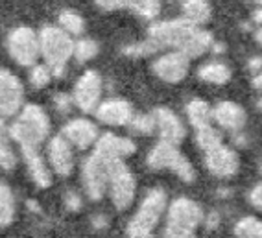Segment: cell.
Segmentation results:
<instances>
[{"label": "cell", "mask_w": 262, "mask_h": 238, "mask_svg": "<svg viewBox=\"0 0 262 238\" xmlns=\"http://www.w3.org/2000/svg\"><path fill=\"white\" fill-rule=\"evenodd\" d=\"M148 39L161 48H172L188 57V59H196L203 56L205 52L212 48V35L202 26L190 23L185 17L183 19H172L163 20V23H155L148 30Z\"/></svg>", "instance_id": "cell-1"}, {"label": "cell", "mask_w": 262, "mask_h": 238, "mask_svg": "<svg viewBox=\"0 0 262 238\" xmlns=\"http://www.w3.org/2000/svg\"><path fill=\"white\" fill-rule=\"evenodd\" d=\"M39 42H41V57L50 67L54 78H61L65 74L69 61L74 57V42L72 35L61 28L47 24L39 32Z\"/></svg>", "instance_id": "cell-2"}, {"label": "cell", "mask_w": 262, "mask_h": 238, "mask_svg": "<svg viewBox=\"0 0 262 238\" xmlns=\"http://www.w3.org/2000/svg\"><path fill=\"white\" fill-rule=\"evenodd\" d=\"M48 133H50V118L45 113V109L35 103L24 105L10 126V139L15 140L20 148L24 146L41 148Z\"/></svg>", "instance_id": "cell-3"}, {"label": "cell", "mask_w": 262, "mask_h": 238, "mask_svg": "<svg viewBox=\"0 0 262 238\" xmlns=\"http://www.w3.org/2000/svg\"><path fill=\"white\" fill-rule=\"evenodd\" d=\"M205 212L190 198H178L166 207V224L164 236L170 238H188L194 236L198 227L203 224Z\"/></svg>", "instance_id": "cell-4"}, {"label": "cell", "mask_w": 262, "mask_h": 238, "mask_svg": "<svg viewBox=\"0 0 262 238\" xmlns=\"http://www.w3.org/2000/svg\"><path fill=\"white\" fill-rule=\"evenodd\" d=\"M166 207H168V198H166V192L163 188L155 187L148 190L146 196L142 198L135 216L129 220V224L126 227V234L133 238L150 236L159 225Z\"/></svg>", "instance_id": "cell-5"}, {"label": "cell", "mask_w": 262, "mask_h": 238, "mask_svg": "<svg viewBox=\"0 0 262 238\" xmlns=\"http://www.w3.org/2000/svg\"><path fill=\"white\" fill-rule=\"evenodd\" d=\"M146 163L154 170H172L183 183H192L196 179V172H194L190 161L179 152L178 144L168 142V140L161 139L150 149Z\"/></svg>", "instance_id": "cell-6"}, {"label": "cell", "mask_w": 262, "mask_h": 238, "mask_svg": "<svg viewBox=\"0 0 262 238\" xmlns=\"http://www.w3.org/2000/svg\"><path fill=\"white\" fill-rule=\"evenodd\" d=\"M137 181L133 172L129 170L124 159L111 161L109 166V188L107 192L111 194V201L117 210H126L131 207L135 200Z\"/></svg>", "instance_id": "cell-7"}, {"label": "cell", "mask_w": 262, "mask_h": 238, "mask_svg": "<svg viewBox=\"0 0 262 238\" xmlns=\"http://www.w3.org/2000/svg\"><path fill=\"white\" fill-rule=\"evenodd\" d=\"M8 52L11 59L20 67H32L41 57L39 33L30 26H17L8 35Z\"/></svg>", "instance_id": "cell-8"}, {"label": "cell", "mask_w": 262, "mask_h": 238, "mask_svg": "<svg viewBox=\"0 0 262 238\" xmlns=\"http://www.w3.org/2000/svg\"><path fill=\"white\" fill-rule=\"evenodd\" d=\"M109 166L111 161L93 152L81 166V183L91 200H102L109 188Z\"/></svg>", "instance_id": "cell-9"}, {"label": "cell", "mask_w": 262, "mask_h": 238, "mask_svg": "<svg viewBox=\"0 0 262 238\" xmlns=\"http://www.w3.org/2000/svg\"><path fill=\"white\" fill-rule=\"evenodd\" d=\"M102 76L96 70H85L74 85V105L83 113H94L102 102Z\"/></svg>", "instance_id": "cell-10"}, {"label": "cell", "mask_w": 262, "mask_h": 238, "mask_svg": "<svg viewBox=\"0 0 262 238\" xmlns=\"http://www.w3.org/2000/svg\"><path fill=\"white\" fill-rule=\"evenodd\" d=\"M24 107V85L17 74L0 69V117H17Z\"/></svg>", "instance_id": "cell-11"}, {"label": "cell", "mask_w": 262, "mask_h": 238, "mask_svg": "<svg viewBox=\"0 0 262 238\" xmlns=\"http://www.w3.org/2000/svg\"><path fill=\"white\" fill-rule=\"evenodd\" d=\"M205 155V166L207 170L220 179H229L236 176L240 170V159L238 154L227 144L220 142V144L211 146L209 149L203 152Z\"/></svg>", "instance_id": "cell-12"}, {"label": "cell", "mask_w": 262, "mask_h": 238, "mask_svg": "<svg viewBox=\"0 0 262 238\" xmlns=\"http://www.w3.org/2000/svg\"><path fill=\"white\" fill-rule=\"evenodd\" d=\"M188 63H190V59L185 54L173 50L157 57L154 61L151 69H154V74L159 79H163V81H166V83H179V81L187 78Z\"/></svg>", "instance_id": "cell-13"}, {"label": "cell", "mask_w": 262, "mask_h": 238, "mask_svg": "<svg viewBox=\"0 0 262 238\" xmlns=\"http://www.w3.org/2000/svg\"><path fill=\"white\" fill-rule=\"evenodd\" d=\"M48 164L54 174L59 178H69L74 170V154H72V144L63 135L52 137L47 148Z\"/></svg>", "instance_id": "cell-14"}, {"label": "cell", "mask_w": 262, "mask_h": 238, "mask_svg": "<svg viewBox=\"0 0 262 238\" xmlns=\"http://www.w3.org/2000/svg\"><path fill=\"white\" fill-rule=\"evenodd\" d=\"M94 115L105 126L122 127V126H129V122L135 117V111H133V105L127 100L111 98V100H105V102H100Z\"/></svg>", "instance_id": "cell-15"}, {"label": "cell", "mask_w": 262, "mask_h": 238, "mask_svg": "<svg viewBox=\"0 0 262 238\" xmlns=\"http://www.w3.org/2000/svg\"><path fill=\"white\" fill-rule=\"evenodd\" d=\"M212 122L218 127H222V129L231 131V133H238L246 126L248 115H246L242 105L229 102V100H224V102H218L212 107Z\"/></svg>", "instance_id": "cell-16"}, {"label": "cell", "mask_w": 262, "mask_h": 238, "mask_svg": "<svg viewBox=\"0 0 262 238\" xmlns=\"http://www.w3.org/2000/svg\"><path fill=\"white\" fill-rule=\"evenodd\" d=\"M63 137H65L72 146L80 149H87L91 146L96 144V140L100 137L98 126L91 122L89 118H72L71 122H67L63 127Z\"/></svg>", "instance_id": "cell-17"}, {"label": "cell", "mask_w": 262, "mask_h": 238, "mask_svg": "<svg viewBox=\"0 0 262 238\" xmlns=\"http://www.w3.org/2000/svg\"><path fill=\"white\" fill-rule=\"evenodd\" d=\"M135 142L127 137L115 135V133H103L98 137L96 144H94V152L105 157L107 161H117V159H126L129 155L135 154Z\"/></svg>", "instance_id": "cell-18"}, {"label": "cell", "mask_w": 262, "mask_h": 238, "mask_svg": "<svg viewBox=\"0 0 262 238\" xmlns=\"http://www.w3.org/2000/svg\"><path fill=\"white\" fill-rule=\"evenodd\" d=\"M155 115V124L163 140H168L173 144H181L185 137H187V127L181 122V118L168 107H157L154 111Z\"/></svg>", "instance_id": "cell-19"}, {"label": "cell", "mask_w": 262, "mask_h": 238, "mask_svg": "<svg viewBox=\"0 0 262 238\" xmlns=\"http://www.w3.org/2000/svg\"><path fill=\"white\" fill-rule=\"evenodd\" d=\"M20 154H23L24 163H26V168L32 181L37 185L39 188H48L52 187V168L47 164L45 157L41 155L39 148H33V146H24L20 148Z\"/></svg>", "instance_id": "cell-20"}, {"label": "cell", "mask_w": 262, "mask_h": 238, "mask_svg": "<svg viewBox=\"0 0 262 238\" xmlns=\"http://www.w3.org/2000/svg\"><path fill=\"white\" fill-rule=\"evenodd\" d=\"M181 10L183 17L190 23L203 26L205 23H209L212 15V8L209 0H181Z\"/></svg>", "instance_id": "cell-21"}, {"label": "cell", "mask_w": 262, "mask_h": 238, "mask_svg": "<svg viewBox=\"0 0 262 238\" xmlns=\"http://www.w3.org/2000/svg\"><path fill=\"white\" fill-rule=\"evenodd\" d=\"M187 118L194 129L212 124V107L205 100L194 98L187 103Z\"/></svg>", "instance_id": "cell-22"}, {"label": "cell", "mask_w": 262, "mask_h": 238, "mask_svg": "<svg viewBox=\"0 0 262 238\" xmlns=\"http://www.w3.org/2000/svg\"><path fill=\"white\" fill-rule=\"evenodd\" d=\"M198 76H200L202 81H207V83L224 85L231 79V69L227 65H224V63H220V61H212V63L200 67Z\"/></svg>", "instance_id": "cell-23"}, {"label": "cell", "mask_w": 262, "mask_h": 238, "mask_svg": "<svg viewBox=\"0 0 262 238\" xmlns=\"http://www.w3.org/2000/svg\"><path fill=\"white\" fill-rule=\"evenodd\" d=\"M15 214H17V205H15V196L4 181H0V229L10 227L13 224Z\"/></svg>", "instance_id": "cell-24"}, {"label": "cell", "mask_w": 262, "mask_h": 238, "mask_svg": "<svg viewBox=\"0 0 262 238\" xmlns=\"http://www.w3.org/2000/svg\"><path fill=\"white\" fill-rule=\"evenodd\" d=\"M57 23L65 32H69L71 35H81L85 32V19L81 17L78 11L72 10H63L57 17Z\"/></svg>", "instance_id": "cell-25"}, {"label": "cell", "mask_w": 262, "mask_h": 238, "mask_svg": "<svg viewBox=\"0 0 262 238\" xmlns=\"http://www.w3.org/2000/svg\"><path fill=\"white\" fill-rule=\"evenodd\" d=\"M126 8L144 19H155L161 11V0H124Z\"/></svg>", "instance_id": "cell-26"}, {"label": "cell", "mask_w": 262, "mask_h": 238, "mask_svg": "<svg viewBox=\"0 0 262 238\" xmlns=\"http://www.w3.org/2000/svg\"><path fill=\"white\" fill-rule=\"evenodd\" d=\"M194 131H196V144L200 146V149H202V152H205V149H209L211 146H214V144H220V142H224V139H222V135H220V131L216 129L212 124L196 127Z\"/></svg>", "instance_id": "cell-27"}, {"label": "cell", "mask_w": 262, "mask_h": 238, "mask_svg": "<svg viewBox=\"0 0 262 238\" xmlns=\"http://www.w3.org/2000/svg\"><path fill=\"white\" fill-rule=\"evenodd\" d=\"M100 45L94 39H80L74 42V59L78 63H87L98 56Z\"/></svg>", "instance_id": "cell-28"}, {"label": "cell", "mask_w": 262, "mask_h": 238, "mask_svg": "<svg viewBox=\"0 0 262 238\" xmlns=\"http://www.w3.org/2000/svg\"><path fill=\"white\" fill-rule=\"evenodd\" d=\"M234 234L242 238H262V222L255 216H246L234 225Z\"/></svg>", "instance_id": "cell-29"}, {"label": "cell", "mask_w": 262, "mask_h": 238, "mask_svg": "<svg viewBox=\"0 0 262 238\" xmlns=\"http://www.w3.org/2000/svg\"><path fill=\"white\" fill-rule=\"evenodd\" d=\"M129 127L139 135H151L155 129H157V124H155V115L154 113H148V115H135L133 120L129 122Z\"/></svg>", "instance_id": "cell-30"}, {"label": "cell", "mask_w": 262, "mask_h": 238, "mask_svg": "<svg viewBox=\"0 0 262 238\" xmlns=\"http://www.w3.org/2000/svg\"><path fill=\"white\" fill-rule=\"evenodd\" d=\"M54 74H52L50 67L45 63V65H32L30 70V83L35 87V89H45L48 87V83L52 81Z\"/></svg>", "instance_id": "cell-31"}, {"label": "cell", "mask_w": 262, "mask_h": 238, "mask_svg": "<svg viewBox=\"0 0 262 238\" xmlns=\"http://www.w3.org/2000/svg\"><path fill=\"white\" fill-rule=\"evenodd\" d=\"M122 52L129 57H144V56H151L155 52H159V47H157L151 39H146V41L127 45V47L122 48Z\"/></svg>", "instance_id": "cell-32"}, {"label": "cell", "mask_w": 262, "mask_h": 238, "mask_svg": "<svg viewBox=\"0 0 262 238\" xmlns=\"http://www.w3.org/2000/svg\"><path fill=\"white\" fill-rule=\"evenodd\" d=\"M15 164H17V157H15L10 142H0V168L11 170L15 168Z\"/></svg>", "instance_id": "cell-33"}, {"label": "cell", "mask_w": 262, "mask_h": 238, "mask_svg": "<svg viewBox=\"0 0 262 238\" xmlns=\"http://www.w3.org/2000/svg\"><path fill=\"white\" fill-rule=\"evenodd\" d=\"M72 103H74V98L72 96H69V94L65 93H59L54 96V105H56L57 111L61 113H69L72 107Z\"/></svg>", "instance_id": "cell-34"}, {"label": "cell", "mask_w": 262, "mask_h": 238, "mask_svg": "<svg viewBox=\"0 0 262 238\" xmlns=\"http://www.w3.org/2000/svg\"><path fill=\"white\" fill-rule=\"evenodd\" d=\"M94 4L98 6L102 11H105V13H111V11L126 8V2H124V0H94Z\"/></svg>", "instance_id": "cell-35"}, {"label": "cell", "mask_w": 262, "mask_h": 238, "mask_svg": "<svg viewBox=\"0 0 262 238\" xmlns=\"http://www.w3.org/2000/svg\"><path fill=\"white\" fill-rule=\"evenodd\" d=\"M249 203L257 210H262V183L255 185L249 192Z\"/></svg>", "instance_id": "cell-36"}, {"label": "cell", "mask_w": 262, "mask_h": 238, "mask_svg": "<svg viewBox=\"0 0 262 238\" xmlns=\"http://www.w3.org/2000/svg\"><path fill=\"white\" fill-rule=\"evenodd\" d=\"M65 205L71 212H78L81 209V198L76 192H69L65 196Z\"/></svg>", "instance_id": "cell-37"}, {"label": "cell", "mask_w": 262, "mask_h": 238, "mask_svg": "<svg viewBox=\"0 0 262 238\" xmlns=\"http://www.w3.org/2000/svg\"><path fill=\"white\" fill-rule=\"evenodd\" d=\"M0 142H10V126H6L4 117H0Z\"/></svg>", "instance_id": "cell-38"}, {"label": "cell", "mask_w": 262, "mask_h": 238, "mask_svg": "<svg viewBox=\"0 0 262 238\" xmlns=\"http://www.w3.org/2000/svg\"><path fill=\"white\" fill-rule=\"evenodd\" d=\"M248 67H249V70H253V72H258V70H262V57L260 56L251 57V59H249V63H248Z\"/></svg>", "instance_id": "cell-39"}, {"label": "cell", "mask_w": 262, "mask_h": 238, "mask_svg": "<svg viewBox=\"0 0 262 238\" xmlns=\"http://www.w3.org/2000/svg\"><path fill=\"white\" fill-rule=\"evenodd\" d=\"M203 224H205L209 229H214L216 225L220 224V218H218V214H216V212H211V214H209V218L203 220Z\"/></svg>", "instance_id": "cell-40"}, {"label": "cell", "mask_w": 262, "mask_h": 238, "mask_svg": "<svg viewBox=\"0 0 262 238\" xmlns=\"http://www.w3.org/2000/svg\"><path fill=\"white\" fill-rule=\"evenodd\" d=\"M251 83H253V87H255L257 91H262V72H258V74L253 78Z\"/></svg>", "instance_id": "cell-41"}, {"label": "cell", "mask_w": 262, "mask_h": 238, "mask_svg": "<svg viewBox=\"0 0 262 238\" xmlns=\"http://www.w3.org/2000/svg\"><path fill=\"white\" fill-rule=\"evenodd\" d=\"M253 20H255L258 26H262V4H260V8H257L255 13H253Z\"/></svg>", "instance_id": "cell-42"}, {"label": "cell", "mask_w": 262, "mask_h": 238, "mask_svg": "<svg viewBox=\"0 0 262 238\" xmlns=\"http://www.w3.org/2000/svg\"><path fill=\"white\" fill-rule=\"evenodd\" d=\"M94 225H96V227H105V225H107V220H105V216H94Z\"/></svg>", "instance_id": "cell-43"}, {"label": "cell", "mask_w": 262, "mask_h": 238, "mask_svg": "<svg viewBox=\"0 0 262 238\" xmlns=\"http://www.w3.org/2000/svg\"><path fill=\"white\" fill-rule=\"evenodd\" d=\"M255 41H257L258 45L262 47V26H258L257 32H255Z\"/></svg>", "instance_id": "cell-44"}, {"label": "cell", "mask_w": 262, "mask_h": 238, "mask_svg": "<svg viewBox=\"0 0 262 238\" xmlns=\"http://www.w3.org/2000/svg\"><path fill=\"white\" fill-rule=\"evenodd\" d=\"M257 105H258V109H262V98L258 100V103H257Z\"/></svg>", "instance_id": "cell-45"}, {"label": "cell", "mask_w": 262, "mask_h": 238, "mask_svg": "<svg viewBox=\"0 0 262 238\" xmlns=\"http://www.w3.org/2000/svg\"><path fill=\"white\" fill-rule=\"evenodd\" d=\"M253 2H257V4H262V0H253Z\"/></svg>", "instance_id": "cell-46"}, {"label": "cell", "mask_w": 262, "mask_h": 238, "mask_svg": "<svg viewBox=\"0 0 262 238\" xmlns=\"http://www.w3.org/2000/svg\"><path fill=\"white\" fill-rule=\"evenodd\" d=\"M260 170H262V166H260Z\"/></svg>", "instance_id": "cell-47"}]
</instances>
